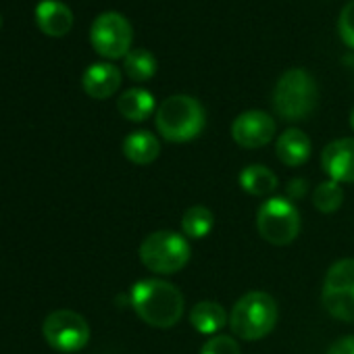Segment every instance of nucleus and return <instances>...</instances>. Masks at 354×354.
I'll use <instances>...</instances> for the list:
<instances>
[{
	"mask_svg": "<svg viewBox=\"0 0 354 354\" xmlns=\"http://www.w3.org/2000/svg\"><path fill=\"white\" fill-rule=\"evenodd\" d=\"M350 127L354 129V109H352V113H350Z\"/></svg>",
	"mask_w": 354,
	"mask_h": 354,
	"instance_id": "nucleus-26",
	"label": "nucleus"
},
{
	"mask_svg": "<svg viewBox=\"0 0 354 354\" xmlns=\"http://www.w3.org/2000/svg\"><path fill=\"white\" fill-rule=\"evenodd\" d=\"M215 227V215L209 207L194 205L182 217V234L190 240L207 238Z\"/></svg>",
	"mask_w": 354,
	"mask_h": 354,
	"instance_id": "nucleus-19",
	"label": "nucleus"
},
{
	"mask_svg": "<svg viewBox=\"0 0 354 354\" xmlns=\"http://www.w3.org/2000/svg\"><path fill=\"white\" fill-rule=\"evenodd\" d=\"M327 354H354V335H344L335 339L327 348Z\"/></svg>",
	"mask_w": 354,
	"mask_h": 354,
	"instance_id": "nucleus-24",
	"label": "nucleus"
},
{
	"mask_svg": "<svg viewBox=\"0 0 354 354\" xmlns=\"http://www.w3.org/2000/svg\"><path fill=\"white\" fill-rule=\"evenodd\" d=\"M36 24L38 28L53 38H61L73 28V13L67 5L59 0H42L36 7Z\"/></svg>",
	"mask_w": 354,
	"mask_h": 354,
	"instance_id": "nucleus-13",
	"label": "nucleus"
},
{
	"mask_svg": "<svg viewBox=\"0 0 354 354\" xmlns=\"http://www.w3.org/2000/svg\"><path fill=\"white\" fill-rule=\"evenodd\" d=\"M337 34L342 38V42L354 50V0L339 11V17H337Z\"/></svg>",
	"mask_w": 354,
	"mask_h": 354,
	"instance_id": "nucleus-23",
	"label": "nucleus"
},
{
	"mask_svg": "<svg viewBox=\"0 0 354 354\" xmlns=\"http://www.w3.org/2000/svg\"><path fill=\"white\" fill-rule=\"evenodd\" d=\"M279 310L273 296L267 292H248L234 304L230 313V327L234 335L254 342L273 331Z\"/></svg>",
	"mask_w": 354,
	"mask_h": 354,
	"instance_id": "nucleus-4",
	"label": "nucleus"
},
{
	"mask_svg": "<svg viewBox=\"0 0 354 354\" xmlns=\"http://www.w3.org/2000/svg\"><path fill=\"white\" fill-rule=\"evenodd\" d=\"M131 40H133V30L129 21L115 11L98 15L92 24L90 30L92 48L104 59L111 61L125 59L131 48Z\"/></svg>",
	"mask_w": 354,
	"mask_h": 354,
	"instance_id": "nucleus-9",
	"label": "nucleus"
},
{
	"mask_svg": "<svg viewBox=\"0 0 354 354\" xmlns=\"http://www.w3.org/2000/svg\"><path fill=\"white\" fill-rule=\"evenodd\" d=\"M136 315L158 329H167L180 323L184 317V294L165 279H140L129 294Z\"/></svg>",
	"mask_w": 354,
	"mask_h": 354,
	"instance_id": "nucleus-1",
	"label": "nucleus"
},
{
	"mask_svg": "<svg viewBox=\"0 0 354 354\" xmlns=\"http://www.w3.org/2000/svg\"><path fill=\"white\" fill-rule=\"evenodd\" d=\"M275 119L265 111H246L232 123V138L242 148H263L275 136Z\"/></svg>",
	"mask_w": 354,
	"mask_h": 354,
	"instance_id": "nucleus-10",
	"label": "nucleus"
},
{
	"mask_svg": "<svg viewBox=\"0 0 354 354\" xmlns=\"http://www.w3.org/2000/svg\"><path fill=\"white\" fill-rule=\"evenodd\" d=\"M275 152H277V158L286 167H300L310 158L313 144H310V138L302 129L290 127L277 138Z\"/></svg>",
	"mask_w": 354,
	"mask_h": 354,
	"instance_id": "nucleus-14",
	"label": "nucleus"
},
{
	"mask_svg": "<svg viewBox=\"0 0 354 354\" xmlns=\"http://www.w3.org/2000/svg\"><path fill=\"white\" fill-rule=\"evenodd\" d=\"M273 109L286 121L306 119L319 100L315 77L306 69H288L273 88Z\"/></svg>",
	"mask_w": 354,
	"mask_h": 354,
	"instance_id": "nucleus-3",
	"label": "nucleus"
},
{
	"mask_svg": "<svg viewBox=\"0 0 354 354\" xmlns=\"http://www.w3.org/2000/svg\"><path fill=\"white\" fill-rule=\"evenodd\" d=\"M321 167L329 180L337 184H354V138L329 142L321 152Z\"/></svg>",
	"mask_w": 354,
	"mask_h": 354,
	"instance_id": "nucleus-11",
	"label": "nucleus"
},
{
	"mask_svg": "<svg viewBox=\"0 0 354 354\" xmlns=\"http://www.w3.org/2000/svg\"><path fill=\"white\" fill-rule=\"evenodd\" d=\"M82 86H84L86 94L96 100L111 98L121 86V71L113 63L90 65L82 77Z\"/></svg>",
	"mask_w": 354,
	"mask_h": 354,
	"instance_id": "nucleus-12",
	"label": "nucleus"
},
{
	"mask_svg": "<svg viewBox=\"0 0 354 354\" xmlns=\"http://www.w3.org/2000/svg\"><path fill=\"white\" fill-rule=\"evenodd\" d=\"M304 192H306V182H304V180H292V182H290L288 194H290L292 198H300V196H304Z\"/></svg>",
	"mask_w": 354,
	"mask_h": 354,
	"instance_id": "nucleus-25",
	"label": "nucleus"
},
{
	"mask_svg": "<svg viewBox=\"0 0 354 354\" xmlns=\"http://www.w3.org/2000/svg\"><path fill=\"white\" fill-rule=\"evenodd\" d=\"M123 154L136 165H150L160 154V142L152 136V131L138 129L123 140Z\"/></svg>",
	"mask_w": 354,
	"mask_h": 354,
	"instance_id": "nucleus-16",
	"label": "nucleus"
},
{
	"mask_svg": "<svg viewBox=\"0 0 354 354\" xmlns=\"http://www.w3.org/2000/svg\"><path fill=\"white\" fill-rule=\"evenodd\" d=\"M123 69H125L129 80L148 82L156 73V59H154L152 53H148L144 48H136V50L127 53V57L123 61Z\"/></svg>",
	"mask_w": 354,
	"mask_h": 354,
	"instance_id": "nucleus-20",
	"label": "nucleus"
},
{
	"mask_svg": "<svg viewBox=\"0 0 354 354\" xmlns=\"http://www.w3.org/2000/svg\"><path fill=\"white\" fill-rule=\"evenodd\" d=\"M302 227L300 213L290 198L273 196L265 201L257 213V230L261 238L273 246L292 244Z\"/></svg>",
	"mask_w": 354,
	"mask_h": 354,
	"instance_id": "nucleus-6",
	"label": "nucleus"
},
{
	"mask_svg": "<svg viewBox=\"0 0 354 354\" xmlns=\"http://www.w3.org/2000/svg\"><path fill=\"white\" fill-rule=\"evenodd\" d=\"M190 242L184 234L160 230L148 234L140 244V261L142 265L158 275L180 273L190 263Z\"/></svg>",
	"mask_w": 354,
	"mask_h": 354,
	"instance_id": "nucleus-5",
	"label": "nucleus"
},
{
	"mask_svg": "<svg viewBox=\"0 0 354 354\" xmlns=\"http://www.w3.org/2000/svg\"><path fill=\"white\" fill-rule=\"evenodd\" d=\"M44 339L50 348L63 354H73L86 348L90 342V325L88 321L73 310H55L44 319L42 325Z\"/></svg>",
	"mask_w": 354,
	"mask_h": 354,
	"instance_id": "nucleus-8",
	"label": "nucleus"
},
{
	"mask_svg": "<svg viewBox=\"0 0 354 354\" xmlns=\"http://www.w3.org/2000/svg\"><path fill=\"white\" fill-rule=\"evenodd\" d=\"M190 323L192 327L203 333V335H215L219 333L227 323H230V315L225 313V308L215 302V300H203L196 302L190 310Z\"/></svg>",
	"mask_w": 354,
	"mask_h": 354,
	"instance_id": "nucleus-15",
	"label": "nucleus"
},
{
	"mask_svg": "<svg viewBox=\"0 0 354 354\" xmlns=\"http://www.w3.org/2000/svg\"><path fill=\"white\" fill-rule=\"evenodd\" d=\"M240 186L250 196H269L277 190V175L265 165H248L240 173Z\"/></svg>",
	"mask_w": 354,
	"mask_h": 354,
	"instance_id": "nucleus-18",
	"label": "nucleus"
},
{
	"mask_svg": "<svg viewBox=\"0 0 354 354\" xmlns=\"http://www.w3.org/2000/svg\"><path fill=\"white\" fill-rule=\"evenodd\" d=\"M154 123L167 142L184 144L201 136L207 123V115L196 98L188 94H175L160 102L154 115Z\"/></svg>",
	"mask_w": 354,
	"mask_h": 354,
	"instance_id": "nucleus-2",
	"label": "nucleus"
},
{
	"mask_svg": "<svg viewBox=\"0 0 354 354\" xmlns=\"http://www.w3.org/2000/svg\"><path fill=\"white\" fill-rule=\"evenodd\" d=\"M313 205L319 213H335L342 205H344V190L337 182L333 180H327V182H321L315 192H313Z\"/></svg>",
	"mask_w": 354,
	"mask_h": 354,
	"instance_id": "nucleus-21",
	"label": "nucleus"
},
{
	"mask_svg": "<svg viewBox=\"0 0 354 354\" xmlns=\"http://www.w3.org/2000/svg\"><path fill=\"white\" fill-rule=\"evenodd\" d=\"M0 28H3V17H0Z\"/></svg>",
	"mask_w": 354,
	"mask_h": 354,
	"instance_id": "nucleus-27",
	"label": "nucleus"
},
{
	"mask_svg": "<svg viewBox=\"0 0 354 354\" xmlns=\"http://www.w3.org/2000/svg\"><path fill=\"white\" fill-rule=\"evenodd\" d=\"M321 300L333 319L354 323V259L335 261L327 269Z\"/></svg>",
	"mask_w": 354,
	"mask_h": 354,
	"instance_id": "nucleus-7",
	"label": "nucleus"
},
{
	"mask_svg": "<svg viewBox=\"0 0 354 354\" xmlns=\"http://www.w3.org/2000/svg\"><path fill=\"white\" fill-rule=\"evenodd\" d=\"M201 354H240V344L232 335H211L203 344Z\"/></svg>",
	"mask_w": 354,
	"mask_h": 354,
	"instance_id": "nucleus-22",
	"label": "nucleus"
},
{
	"mask_svg": "<svg viewBox=\"0 0 354 354\" xmlns=\"http://www.w3.org/2000/svg\"><path fill=\"white\" fill-rule=\"evenodd\" d=\"M117 109L119 113L127 119V121H146L154 109H156V100L154 96L144 90V88H131L127 92H123L117 100Z\"/></svg>",
	"mask_w": 354,
	"mask_h": 354,
	"instance_id": "nucleus-17",
	"label": "nucleus"
}]
</instances>
